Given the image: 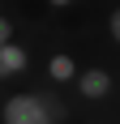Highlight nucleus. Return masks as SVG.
<instances>
[{
  "label": "nucleus",
  "instance_id": "3",
  "mask_svg": "<svg viewBox=\"0 0 120 124\" xmlns=\"http://www.w3.org/2000/svg\"><path fill=\"white\" fill-rule=\"evenodd\" d=\"M26 69H30V47H22V43H4V47H0V81L26 73Z\"/></svg>",
  "mask_w": 120,
  "mask_h": 124
},
{
  "label": "nucleus",
  "instance_id": "6",
  "mask_svg": "<svg viewBox=\"0 0 120 124\" xmlns=\"http://www.w3.org/2000/svg\"><path fill=\"white\" fill-rule=\"evenodd\" d=\"M107 34H111V43L120 47V4H116V9L107 13Z\"/></svg>",
  "mask_w": 120,
  "mask_h": 124
},
{
  "label": "nucleus",
  "instance_id": "1",
  "mask_svg": "<svg viewBox=\"0 0 120 124\" xmlns=\"http://www.w3.org/2000/svg\"><path fill=\"white\" fill-rule=\"evenodd\" d=\"M0 124H51V116L39 103V90H22L0 103Z\"/></svg>",
  "mask_w": 120,
  "mask_h": 124
},
{
  "label": "nucleus",
  "instance_id": "8",
  "mask_svg": "<svg viewBox=\"0 0 120 124\" xmlns=\"http://www.w3.org/2000/svg\"><path fill=\"white\" fill-rule=\"evenodd\" d=\"M47 4H51V9H64V4H73V0H47Z\"/></svg>",
  "mask_w": 120,
  "mask_h": 124
},
{
  "label": "nucleus",
  "instance_id": "4",
  "mask_svg": "<svg viewBox=\"0 0 120 124\" xmlns=\"http://www.w3.org/2000/svg\"><path fill=\"white\" fill-rule=\"evenodd\" d=\"M77 73H82V69H77V64H73V56H64V51H56V56L47 60V77L56 81V86H69V81H77Z\"/></svg>",
  "mask_w": 120,
  "mask_h": 124
},
{
  "label": "nucleus",
  "instance_id": "5",
  "mask_svg": "<svg viewBox=\"0 0 120 124\" xmlns=\"http://www.w3.org/2000/svg\"><path fill=\"white\" fill-rule=\"evenodd\" d=\"M39 103L47 107V116H51V124H64V120H69V103L60 99L56 90H39Z\"/></svg>",
  "mask_w": 120,
  "mask_h": 124
},
{
  "label": "nucleus",
  "instance_id": "7",
  "mask_svg": "<svg viewBox=\"0 0 120 124\" xmlns=\"http://www.w3.org/2000/svg\"><path fill=\"white\" fill-rule=\"evenodd\" d=\"M4 43H13V17L0 13V47H4Z\"/></svg>",
  "mask_w": 120,
  "mask_h": 124
},
{
  "label": "nucleus",
  "instance_id": "2",
  "mask_svg": "<svg viewBox=\"0 0 120 124\" xmlns=\"http://www.w3.org/2000/svg\"><path fill=\"white\" fill-rule=\"evenodd\" d=\"M73 86H77V94H82V99L99 103V99H107V94H111V86H116V81H111L107 69H82Z\"/></svg>",
  "mask_w": 120,
  "mask_h": 124
}]
</instances>
